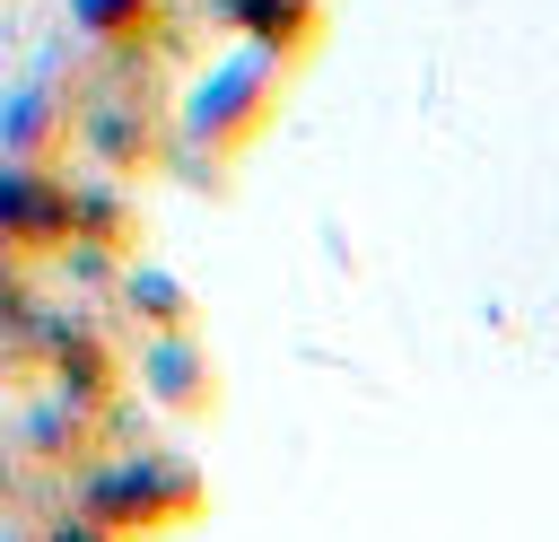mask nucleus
<instances>
[{"label": "nucleus", "mask_w": 559, "mask_h": 542, "mask_svg": "<svg viewBox=\"0 0 559 542\" xmlns=\"http://www.w3.org/2000/svg\"><path fill=\"white\" fill-rule=\"evenodd\" d=\"M79 490H70V507L79 516H96L105 533H148V525H166V516H192V472L183 463H166V455H122V446H105L96 463H79L70 472Z\"/></svg>", "instance_id": "f257e3e1"}, {"label": "nucleus", "mask_w": 559, "mask_h": 542, "mask_svg": "<svg viewBox=\"0 0 559 542\" xmlns=\"http://www.w3.org/2000/svg\"><path fill=\"white\" fill-rule=\"evenodd\" d=\"M0 428H9V446L26 455V472H52V481H70L79 463L105 455V411L52 393L44 376H35V393H17V402L0 411Z\"/></svg>", "instance_id": "f03ea898"}, {"label": "nucleus", "mask_w": 559, "mask_h": 542, "mask_svg": "<svg viewBox=\"0 0 559 542\" xmlns=\"http://www.w3.org/2000/svg\"><path fill=\"white\" fill-rule=\"evenodd\" d=\"M0 245L52 262L70 245V175L61 166H0Z\"/></svg>", "instance_id": "7ed1b4c3"}, {"label": "nucleus", "mask_w": 559, "mask_h": 542, "mask_svg": "<svg viewBox=\"0 0 559 542\" xmlns=\"http://www.w3.org/2000/svg\"><path fill=\"white\" fill-rule=\"evenodd\" d=\"M44 385L70 393V402H87V411H105V402L131 385V367H122V350H114L87 315L52 306V332H44Z\"/></svg>", "instance_id": "20e7f679"}, {"label": "nucleus", "mask_w": 559, "mask_h": 542, "mask_svg": "<svg viewBox=\"0 0 559 542\" xmlns=\"http://www.w3.org/2000/svg\"><path fill=\"white\" fill-rule=\"evenodd\" d=\"M61 140H70V96H61V87H17V96H0V166H52Z\"/></svg>", "instance_id": "39448f33"}, {"label": "nucleus", "mask_w": 559, "mask_h": 542, "mask_svg": "<svg viewBox=\"0 0 559 542\" xmlns=\"http://www.w3.org/2000/svg\"><path fill=\"white\" fill-rule=\"evenodd\" d=\"M70 245H96V254L122 262L140 245V201L131 192H105V184H87V192L70 184Z\"/></svg>", "instance_id": "423d86ee"}, {"label": "nucleus", "mask_w": 559, "mask_h": 542, "mask_svg": "<svg viewBox=\"0 0 559 542\" xmlns=\"http://www.w3.org/2000/svg\"><path fill=\"white\" fill-rule=\"evenodd\" d=\"M79 26L105 52H148L166 35V0H79Z\"/></svg>", "instance_id": "0eeeda50"}, {"label": "nucleus", "mask_w": 559, "mask_h": 542, "mask_svg": "<svg viewBox=\"0 0 559 542\" xmlns=\"http://www.w3.org/2000/svg\"><path fill=\"white\" fill-rule=\"evenodd\" d=\"M140 385L166 402V411H183V402H210V376H201V358H192V341H175V332H148V358H140Z\"/></svg>", "instance_id": "6e6552de"}, {"label": "nucleus", "mask_w": 559, "mask_h": 542, "mask_svg": "<svg viewBox=\"0 0 559 542\" xmlns=\"http://www.w3.org/2000/svg\"><path fill=\"white\" fill-rule=\"evenodd\" d=\"M114 288L140 306V323H148V332H175V323H183V288H166L157 271H131V280H114Z\"/></svg>", "instance_id": "1a4fd4ad"}, {"label": "nucleus", "mask_w": 559, "mask_h": 542, "mask_svg": "<svg viewBox=\"0 0 559 542\" xmlns=\"http://www.w3.org/2000/svg\"><path fill=\"white\" fill-rule=\"evenodd\" d=\"M26 542H122V533H105L96 516H79V507L61 498V507H44V525H35Z\"/></svg>", "instance_id": "9d476101"}]
</instances>
